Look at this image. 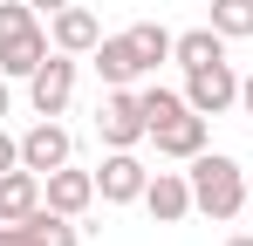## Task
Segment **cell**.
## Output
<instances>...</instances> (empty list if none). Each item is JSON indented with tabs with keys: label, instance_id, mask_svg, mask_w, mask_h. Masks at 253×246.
<instances>
[{
	"label": "cell",
	"instance_id": "obj_19",
	"mask_svg": "<svg viewBox=\"0 0 253 246\" xmlns=\"http://www.w3.org/2000/svg\"><path fill=\"white\" fill-rule=\"evenodd\" d=\"M28 28H35V7H28V0H0V41L28 35Z\"/></svg>",
	"mask_w": 253,
	"mask_h": 246
},
{
	"label": "cell",
	"instance_id": "obj_13",
	"mask_svg": "<svg viewBox=\"0 0 253 246\" xmlns=\"http://www.w3.org/2000/svg\"><path fill=\"white\" fill-rule=\"evenodd\" d=\"M96 69H103V82H110V89H130V82L144 76V62H137L130 35H103V41H96Z\"/></svg>",
	"mask_w": 253,
	"mask_h": 246
},
{
	"label": "cell",
	"instance_id": "obj_11",
	"mask_svg": "<svg viewBox=\"0 0 253 246\" xmlns=\"http://www.w3.org/2000/svg\"><path fill=\"white\" fill-rule=\"evenodd\" d=\"M28 212H42V171L14 164L0 171V219H28Z\"/></svg>",
	"mask_w": 253,
	"mask_h": 246
},
{
	"label": "cell",
	"instance_id": "obj_16",
	"mask_svg": "<svg viewBox=\"0 0 253 246\" xmlns=\"http://www.w3.org/2000/svg\"><path fill=\"white\" fill-rule=\"evenodd\" d=\"M212 28L226 41H247L253 35V0H212Z\"/></svg>",
	"mask_w": 253,
	"mask_h": 246
},
{
	"label": "cell",
	"instance_id": "obj_14",
	"mask_svg": "<svg viewBox=\"0 0 253 246\" xmlns=\"http://www.w3.org/2000/svg\"><path fill=\"white\" fill-rule=\"evenodd\" d=\"M171 62L192 76V69H206V62H226V35L219 28H185V35L171 41Z\"/></svg>",
	"mask_w": 253,
	"mask_h": 246
},
{
	"label": "cell",
	"instance_id": "obj_15",
	"mask_svg": "<svg viewBox=\"0 0 253 246\" xmlns=\"http://www.w3.org/2000/svg\"><path fill=\"white\" fill-rule=\"evenodd\" d=\"M124 35H130V48H137V62H144V76H151L158 62H171V41H178V35H165L158 21H137V28H124Z\"/></svg>",
	"mask_w": 253,
	"mask_h": 246
},
{
	"label": "cell",
	"instance_id": "obj_21",
	"mask_svg": "<svg viewBox=\"0 0 253 246\" xmlns=\"http://www.w3.org/2000/svg\"><path fill=\"white\" fill-rule=\"evenodd\" d=\"M240 110L253 117V76H240Z\"/></svg>",
	"mask_w": 253,
	"mask_h": 246
},
{
	"label": "cell",
	"instance_id": "obj_6",
	"mask_svg": "<svg viewBox=\"0 0 253 246\" xmlns=\"http://www.w3.org/2000/svg\"><path fill=\"white\" fill-rule=\"evenodd\" d=\"M144 185H151V171L137 164V151H110V158L96 164V199H110V205L144 199Z\"/></svg>",
	"mask_w": 253,
	"mask_h": 246
},
{
	"label": "cell",
	"instance_id": "obj_22",
	"mask_svg": "<svg viewBox=\"0 0 253 246\" xmlns=\"http://www.w3.org/2000/svg\"><path fill=\"white\" fill-rule=\"evenodd\" d=\"M28 7H35V14H62L69 0H28Z\"/></svg>",
	"mask_w": 253,
	"mask_h": 246
},
{
	"label": "cell",
	"instance_id": "obj_25",
	"mask_svg": "<svg viewBox=\"0 0 253 246\" xmlns=\"http://www.w3.org/2000/svg\"><path fill=\"white\" fill-rule=\"evenodd\" d=\"M247 219H253V192H247Z\"/></svg>",
	"mask_w": 253,
	"mask_h": 246
},
{
	"label": "cell",
	"instance_id": "obj_17",
	"mask_svg": "<svg viewBox=\"0 0 253 246\" xmlns=\"http://www.w3.org/2000/svg\"><path fill=\"white\" fill-rule=\"evenodd\" d=\"M137 96H144V123H151V130H158V123H171L178 110H192L178 89H158V82H151V89H137Z\"/></svg>",
	"mask_w": 253,
	"mask_h": 246
},
{
	"label": "cell",
	"instance_id": "obj_4",
	"mask_svg": "<svg viewBox=\"0 0 253 246\" xmlns=\"http://www.w3.org/2000/svg\"><path fill=\"white\" fill-rule=\"evenodd\" d=\"M185 103H192L199 117H226V110L240 103V76H233V62H206V69H192V76H185Z\"/></svg>",
	"mask_w": 253,
	"mask_h": 246
},
{
	"label": "cell",
	"instance_id": "obj_1",
	"mask_svg": "<svg viewBox=\"0 0 253 246\" xmlns=\"http://www.w3.org/2000/svg\"><path fill=\"white\" fill-rule=\"evenodd\" d=\"M185 178H192V212H206V219H240L247 212V171H240V158L199 151Z\"/></svg>",
	"mask_w": 253,
	"mask_h": 246
},
{
	"label": "cell",
	"instance_id": "obj_20",
	"mask_svg": "<svg viewBox=\"0 0 253 246\" xmlns=\"http://www.w3.org/2000/svg\"><path fill=\"white\" fill-rule=\"evenodd\" d=\"M14 164H21V137H7V130H0V171H14Z\"/></svg>",
	"mask_w": 253,
	"mask_h": 246
},
{
	"label": "cell",
	"instance_id": "obj_3",
	"mask_svg": "<svg viewBox=\"0 0 253 246\" xmlns=\"http://www.w3.org/2000/svg\"><path fill=\"white\" fill-rule=\"evenodd\" d=\"M69 96H76V55H48L42 69L28 76V103H35V117H62L69 110Z\"/></svg>",
	"mask_w": 253,
	"mask_h": 246
},
{
	"label": "cell",
	"instance_id": "obj_23",
	"mask_svg": "<svg viewBox=\"0 0 253 246\" xmlns=\"http://www.w3.org/2000/svg\"><path fill=\"white\" fill-rule=\"evenodd\" d=\"M226 246H253V233H233V240H226Z\"/></svg>",
	"mask_w": 253,
	"mask_h": 246
},
{
	"label": "cell",
	"instance_id": "obj_2",
	"mask_svg": "<svg viewBox=\"0 0 253 246\" xmlns=\"http://www.w3.org/2000/svg\"><path fill=\"white\" fill-rule=\"evenodd\" d=\"M96 130H103L110 151H137V144L151 137V123H144V96H137V89H110L103 110H96Z\"/></svg>",
	"mask_w": 253,
	"mask_h": 246
},
{
	"label": "cell",
	"instance_id": "obj_24",
	"mask_svg": "<svg viewBox=\"0 0 253 246\" xmlns=\"http://www.w3.org/2000/svg\"><path fill=\"white\" fill-rule=\"evenodd\" d=\"M7 103H14V96H7V82H0V117H7Z\"/></svg>",
	"mask_w": 253,
	"mask_h": 246
},
{
	"label": "cell",
	"instance_id": "obj_9",
	"mask_svg": "<svg viewBox=\"0 0 253 246\" xmlns=\"http://www.w3.org/2000/svg\"><path fill=\"white\" fill-rule=\"evenodd\" d=\"M48 41H55L62 55H96L103 21H96L89 7H62V14H48Z\"/></svg>",
	"mask_w": 253,
	"mask_h": 246
},
{
	"label": "cell",
	"instance_id": "obj_5",
	"mask_svg": "<svg viewBox=\"0 0 253 246\" xmlns=\"http://www.w3.org/2000/svg\"><path fill=\"white\" fill-rule=\"evenodd\" d=\"M42 205L62 212V219H83L89 205H96V171H76V164L48 171V178H42Z\"/></svg>",
	"mask_w": 253,
	"mask_h": 246
},
{
	"label": "cell",
	"instance_id": "obj_12",
	"mask_svg": "<svg viewBox=\"0 0 253 246\" xmlns=\"http://www.w3.org/2000/svg\"><path fill=\"white\" fill-rule=\"evenodd\" d=\"M42 62H48V35H42V28H28V35H7V41H0V76L28 82Z\"/></svg>",
	"mask_w": 253,
	"mask_h": 246
},
{
	"label": "cell",
	"instance_id": "obj_10",
	"mask_svg": "<svg viewBox=\"0 0 253 246\" xmlns=\"http://www.w3.org/2000/svg\"><path fill=\"white\" fill-rule=\"evenodd\" d=\"M144 212H151L158 226H178V219L192 212V178H185V171H158V178L144 185Z\"/></svg>",
	"mask_w": 253,
	"mask_h": 246
},
{
	"label": "cell",
	"instance_id": "obj_8",
	"mask_svg": "<svg viewBox=\"0 0 253 246\" xmlns=\"http://www.w3.org/2000/svg\"><path fill=\"white\" fill-rule=\"evenodd\" d=\"M206 130H212V117H199V110H178V117L171 123H158V130H151V144H158V158H199V151H206Z\"/></svg>",
	"mask_w": 253,
	"mask_h": 246
},
{
	"label": "cell",
	"instance_id": "obj_7",
	"mask_svg": "<svg viewBox=\"0 0 253 246\" xmlns=\"http://www.w3.org/2000/svg\"><path fill=\"white\" fill-rule=\"evenodd\" d=\"M69 158H76V137H69L55 117H42L28 137H21V164H28V171H42V178H48V171H62Z\"/></svg>",
	"mask_w": 253,
	"mask_h": 246
},
{
	"label": "cell",
	"instance_id": "obj_18",
	"mask_svg": "<svg viewBox=\"0 0 253 246\" xmlns=\"http://www.w3.org/2000/svg\"><path fill=\"white\" fill-rule=\"evenodd\" d=\"M0 246H48L42 226H35V212L28 219H0Z\"/></svg>",
	"mask_w": 253,
	"mask_h": 246
}]
</instances>
